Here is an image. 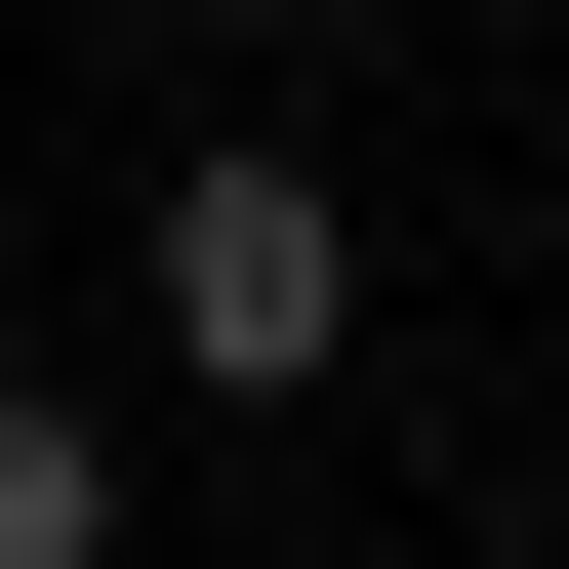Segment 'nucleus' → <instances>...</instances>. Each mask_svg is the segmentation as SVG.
Instances as JSON below:
<instances>
[{"mask_svg":"<svg viewBox=\"0 0 569 569\" xmlns=\"http://www.w3.org/2000/svg\"><path fill=\"white\" fill-rule=\"evenodd\" d=\"M0 569H122V448H82L41 367H0Z\"/></svg>","mask_w":569,"mask_h":569,"instance_id":"2","label":"nucleus"},{"mask_svg":"<svg viewBox=\"0 0 569 569\" xmlns=\"http://www.w3.org/2000/svg\"><path fill=\"white\" fill-rule=\"evenodd\" d=\"M326 326H367V203H326V163H163V367H203V407H284Z\"/></svg>","mask_w":569,"mask_h":569,"instance_id":"1","label":"nucleus"},{"mask_svg":"<svg viewBox=\"0 0 569 569\" xmlns=\"http://www.w3.org/2000/svg\"><path fill=\"white\" fill-rule=\"evenodd\" d=\"M203 41H244V0H203Z\"/></svg>","mask_w":569,"mask_h":569,"instance_id":"3","label":"nucleus"}]
</instances>
